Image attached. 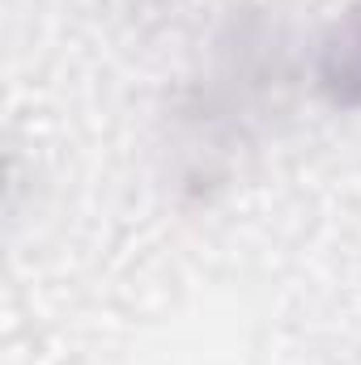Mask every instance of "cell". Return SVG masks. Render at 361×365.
Segmentation results:
<instances>
[{
	"mask_svg": "<svg viewBox=\"0 0 361 365\" xmlns=\"http://www.w3.org/2000/svg\"><path fill=\"white\" fill-rule=\"evenodd\" d=\"M319 90L340 110H361V0L319 43Z\"/></svg>",
	"mask_w": 361,
	"mask_h": 365,
	"instance_id": "1",
	"label": "cell"
}]
</instances>
